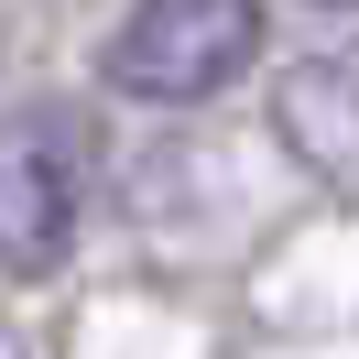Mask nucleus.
Wrapping results in <instances>:
<instances>
[{
	"label": "nucleus",
	"instance_id": "f257e3e1",
	"mask_svg": "<svg viewBox=\"0 0 359 359\" xmlns=\"http://www.w3.org/2000/svg\"><path fill=\"white\" fill-rule=\"evenodd\" d=\"M250 55H262V0H131L109 33V88L153 109H196L240 88Z\"/></svg>",
	"mask_w": 359,
	"mask_h": 359
},
{
	"label": "nucleus",
	"instance_id": "f03ea898",
	"mask_svg": "<svg viewBox=\"0 0 359 359\" xmlns=\"http://www.w3.org/2000/svg\"><path fill=\"white\" fill-rule=\"evenodd\" d=\"M88 207V131L76 109H11L0 120V272H55Z\"/></svg>",
	"mask_w": 359,
	"mask_h": 359
},
{
	"label": "nucleus",
	"instance_id": "7ed1b4c3",
	"mask_svg": "<svg viewBox=\"0 0 359 359\" xmlns=\"http://www.w3.org/2000/svg\"><path fill=\"white\" fill-rule=\"evenodd\" d=\"M0 359H22V337H11V327H0Z\"/></svg>",
	"mask_w": 359,
	"mask_h": 359
},
{
	"label": "nucleus",
	"instance_id": "20e7f679",
	"mask_svg": "<svg viewBox=\"0 0 359 359\" xmlns=\"http://www.w3.org/2000/svg\"><path fill=\"white\" fill-rule=\"evenodd\" d=\"M316 11H359V0H316Z\"/></svg>",
	"mask_w": 359,
	"mask_h": 359
}]
</instances>
